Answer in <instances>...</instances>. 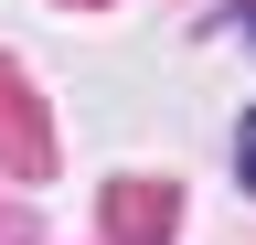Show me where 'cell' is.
<instances>
[{
    "instance_id": "cell-1",
    "label": "cell",
    "mask_w": 256,
    "mask_h": 245,
    "mask_svg": "<svg viewBox=\"0 0 256 245\" xmlns=\"http://www.w3.org/2000/svg\"><path fill=\"white\" fill-rule=\"evenodd\" d=\"M235 160H246V181H256V107H246V139H235Z\"/></svg>"
}]
</instances>
